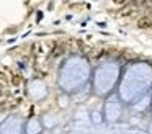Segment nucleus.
Here are the masks:
<instances>
[{
    "instance_id": "obj_5",
    "label": "nucleus",
    "mask_w": 152,
    "mask_h": 134,
    "mask_svg": "<svg viewBox=\"0 0 152 134\" xmlns=\"http://www.w3.org/2000/svg\"><path fill=\"white\" fill-rule=\"evenodd\" d=\"M23 119L17 114H12L0 124V134H23Z\"/></svg>"
},
{
    "instance_id": "obj_10",
    "label": "nucleus",
    "mask_w": 152,
    "mask_h": 134,
    "mask_svg": "<svg viewBox=\"0 0 152 134\" xmlns=\"http://www.w3.org/2000/svg\"><path fill=\"white\" fill-rule=\"evenodd\" d=\"M147 133L152 134V116H151V119H149V124H147Z\"/></svg>"
},
{
    "instance_id": "obj_2",
    "label": "nucleus",
    "mask_w": 152,
    "mask_h": 134,
    "mask_svg": "<svg viewBox=\"0 0 152 134\" xmlns=\"http://www.w3.org/2000/svg\"><path fill=\"white\" fill-rule=\"evenodd\" d=\"M92 78L90 62L83 56H70L61 65L57 83L66 93H74L83 88Z\"/></svg>"
},
{
    "instance_id": "obj_8",
    "label": "nucleus",
    "mask_w": 152,
    "mask_h": 134,
    "mask_svg": "<svg viewBox=\"0 0 152 134\" xmlns=\"http://www.w3.org/2000/svg\"><path fill=\"white\" fill-rule=\"evenodd\" d=\"M41 124H44V126L49 129V127H53V126H56L57 124V118L54 116V114H44L43 116V123Z\"/></svg>"
},
{
    "instance_id": "obj_6",
    "label": "nucleus",
    "mask_w": 152,
    "mask_h": 134,
    "mask_svg": "<svg viewBox=\"0 0 152 134\" xmlns=\"http://www.w3.org/2000/svg\"><path fill=\"white\" fill-rule=\"evenodd\" d=\"M28 93L33 100H41L48 95V87L43 80H31L28 83Z\"/></svg>"
},
{
    "instance_id": "obj_4",
    "label": "nucleus",
    "mask_w": 152,
    "mask_h": 134,
    "mask_svg": "<svg viewBox=\"0 0 152 134\" xmlns=\"http://www.w3.org/2000/svg\"><path fill=\"white\" fill-rule=\"evenodd\" d=\"M123 101L118 98V95H110L106 97L105 106H103V118L108 123H116L123 116Z\"/></svg>"
},
{
    "instance_id": "obj_3",
    "label": "nucleus",
    "mask_w": 152,
    "mask_h": 134,
    "mask_svg": "<svg viewBox=\"0 0 152 134\" xmlns=\"http://www.w3.org/2000/svg\"><path fill=\"white\" fill-rule=\"evenodd\" d=\"M121 77V65L115 61H105L95 67L92 72V88L96 97L106 98L113 95Z\"/></svg>"
},
{
    "instance_id": "obj_7",
    "label": "nucleus",
    "mask_w": 152,
    "mask_h": 134,
    "mask_svg": "<svg viewBox=\"0 0 152 134\" xmlns=\"http://www.w3.org/2000/svg\"><path fill=\"white\" fill-rule=\"evenodd\" d=\"M23 133L25 134H41L43 133V124L38 118H31V119L26 121L23 127Z\"/></svg>"
},
{
    "instance_id": "obj_1",
    "label": "nucleus",
    "mask_w": 152,
    "mask_h": 134,
    "mask_svg": "<svg viewBox=\"0 0 152 134\" xmlns=\"http://www.w3.org/2000/svg\"><path fill=\"white\" fill-rule=\"evenodd\" d=\"M152 65L149 62H131L121 70L118 82V98L123 105H136L139 100L151 95Z\"/></svg>"
},
{
    "instance_id": "obj_11",
    "label": "nucleus",
    "mask_w": 152,
    "mask_h": 134,
    "mask_svg": "<svg viewBox=\"0 0 152 134\" xmlns=\"http://www.w3.org/2000/svg\"><path fill=\"white\" fill-rule=\"evenodd\" d=\"M41 134H48V133H41Z\"/></svg>"
},
{
    "instance_id": "obj_9",
    "label": "nucleus",
    "mask_w": 152,
    "mask_h": 134,
    "mask_svg": "<svg viewBox=\"0 0 152 134\" xmlns=\"http://www.w3.org/2000/svg\"><path fill=\"white\" fill-rule=\"evenodd\" d=\"M92 116H93V121H95V123H98V119L102 121V116H103V114H100L98 111H95V113H93Z\"/></svg>"
}]
</instances>
